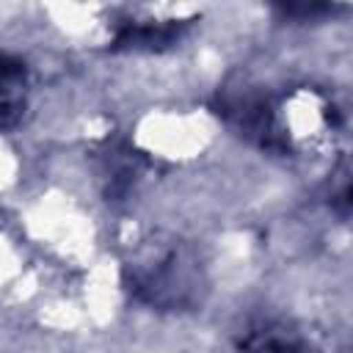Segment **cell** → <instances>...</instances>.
<instances>
[{
	"label": "cell",
	"instance_id": "cell-1",
	"mask_svg": "<svg viewBox=\"0 0 353 353\" xmlns=\"http://www.w3.org/2000/svg\"><path fill=\"white\" fill-rule=\"evenodd\" d=\"M130 290L154 306H185L196 290V273L176 248L132 265Z\"/></svg>",
	"mask_w": 353,
	"mask_h": 353
},
{
	"label": "cell",
	"instance_id": "cell-2",
	"mask_svg": "<svg viewBox=\"0 0 353 353\" xmlns=\"http://www.w3.org/2000/svg\"><path fill=\"white\" fill-rule=\"evenodd\" d=\"M188 22L163 19V22H124L113 39V50H163L171 47Z\"/></svg>",
	"mask_w": 353,
	"mask_h": 353
},
{
	"label": "cell",
	"instance_id": "cell-3",
	"mask_svg": "<svg viewBox=\"0 0 353 353\" xmlns=\"http://www.w3.org/2000/svg\"><path fill=\"white\" fill-rule=\"evenodd\" d=\"M28 69L19 58L0 52V130L19 121L25 110Z\"/></svg>",
	"mask_w": 353,
	"mask_h": 353
},
{
	"label": "cell",
	"instance_id": "cell-4",
	"mask_svg": "<svg viewBox=\"0 0 353 353\" xmlns=\"http://www.w3.org/2000/svg\"><path fill=\"white\" fill-rule=\"evenodd\" d=\"M240 353H320L287 328H254L240 339Z\"/></svg>",
	"mask_w": 353,
	"mask_h": 353
}]
</instances>
